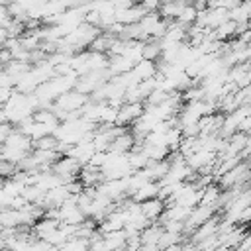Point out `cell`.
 Instances as JSON below:
<instances>
[{
	"label": "cell",
	"mask_w": 251,
	"mask_h": 251,
	"mask_svg": "<svg viewBox=\"0 0 251 251\" xmlns=\"http://www.w3.org/2000/svg\"><path fill=\"white\" fill-rule=\"evenodd\" d=\"M141 206V214L153 224V222H159V218L163 216V212L167 210L165 202L161 198H151V200H145L139 204Z\"/></svg>",
	"instance_id": "4"
},
{
	"label": "cell",
	"mask_w": 251,
	"mask_h": 251,
	"mask_svg": "<svg viewBox=\"0 0 251 251\" xmlns=\"http://www.w3.org/2000/svg\"><path fill=\"white\" fill-rule=\"evenodd\" d=\"M12 0H0V6H8Z\"/></svg>",
	"instance_id": "16"
},
{
	"label": "cell",
	"mask_w": 251,
	"mask_h": 251,
	"mask_svg": "<svg viewBox=\"0 0 251 251\" xmlns=\"http://www.w3.org/2000/svg\"><path fill=\"white\" fill-rule=\"evenodd\" d=\"M10 12H8V6H0V27H6L10 24Z\"/></svg>",
	"instance_id": "13"
},
{
	"label": "cell",
	"mask_w": 251,
	"mask_h": 251,
	"mask_svg": "<svg viewBox=\"0 0 251 251\" xmlns=\"http://www.w3.org/2000/svg\"><path fill=\"white\" fill-rule=\"evenodd\" d=\"M2 145L12 147V149H20V151H25V153H31V151H33V141H31V137L24 135V133L18 131V129H12Z\"/></svg>",
	"instance_id": "3"
},
{
	"label": "cell",
	"mask_w": 251,
	"mask_h": 251,
	"mask_svg": "<svg viewBox=\"0 0 251 251\" xmlns=\"http://www.w3.org/2000/svg\"><path fill=\"white\" fill-rule=\"evenodd\" d=\"M163 231H165V227H163L159 222L149 224V226L141 231V245H159V239H161Z\"/></svg>",
	"instance_id": "8"
},
{
	"label": "cell",
	"mask_w": 251,
	"mask_h": 251,
	"mask_svg": "<svg viewBox=\"0 0 251 251\" xmlns=\"http://www.w3.org/2000/svg\"><path fill=\"white\" fill-rule=\"evenodd\" d=\"M145 112V102H126L120 110H118V120L116 126H131L133 122H137Z\"/></svg>",
	"instance_id": "2"
},
{
	"label": "cell",
	"mask_w": 251,
	"mask_h": 251,
	"mask_svg": "<svg viewBox=\"0 0 251 251\" xmlns=\"http://www.w3.org/2000/svg\"><path fill=\"white\" fill-rule=\"evenodd\" d=\"M131 69H133V63H131V61H129L126 55H114V57H110L108 71H110L112 78H114V76H118V75L129 73Z\"/></svg>",
	"instance_id": "7"
},
{
	"label": "cell",
	"mask_w": 251,
	"mask_h": 251,
	"mask_svg": "<svg viewBox=\"0 0 251 251\" xmlns=\"http://www.w3.org/2000/svg\"><path fill=\"white\" fill-rule=\"evenodd\" d=\"M249 151H251V133H249V135H247V145H245V151H243V153H241V159H243V155H247V153H249Z\"/></svg>",
	"instance_id": "15"
},
{
	"label": "cell",
	"mask_w": 251,
	"mask_h": 251,
	"mask_svg": "<svg viewBox=\"0 0 251 251\" xmlns=\"http://www.w3.org/2000/svg\"><path fill=\"white\" fill-rule=\"evenodd\" d=\"M131 73L135 75V78H137L139 82H143V80H151V78H155V76H157V73H159V69H157V63L141 59L139 63H135V65H133Z\"/></svg>",
	"instance_id": "5"
},
{
	"label": "cell",
	"mask_w": 251,
	"mask_h": 251,
	"mask_svg": "<svg viewBox=\"0 0 251 251\" xmlns=\"http://www.w3.org/2000/svg\"><path fill=\"white\" fill-rule=\"evenodd\" d=\"M80 169H82L80 161L75 159V157H69V155H61V157L53 163V167H51V171H53L55 175H59V176L65 180V184L71 182V180H75V178H78Z\"/></svg>",
	"instance_id": "1"
},
{
	"label": "cell",
	"mask_w": 251,
	"mask_h": 251,
	"mask_svg": "<svg viewBox=\"0 0 251 251\" xmlns=\"http://www.w3.org/2000/svg\"><path fill=\"white\" fill-rule=\"evenodd\" d=\"M141 149H143V153L149 157V161H163V159H167L169 157V147H165V145H151V143H143V145H139Z\"/></svg>",
	"instance_id": "10"
},
{
	"label": "cell",
	"mask_w": 251,
	"mask_h": 251,
	"mask_svg": "<svg viewBox=\"0 0 251 251\" xmlns=\"http://www.w3.org/2000/svg\"><path fill=\"white\" fill-rule=\"evenodd\" d=\"M61 226V222L59 220H53V218H47V216H43V218H39L35 224H33V235L37 237V239H45L49 233H53L57 227Z\"/></svg>",
	"instance_id": "6"
},
{
	"label": "cell",
	"mask_w": 251,
	"mask_h": 251,
	"mask_svg": "<svg viewBox=\"0 0 251 251\" xmlns=\"http://www.w3.org/2000/svg\"><path fill=\"white\" fill-rule=\"evenodd\" d=\"M90 247V239H84V237H69L61 247L59 251H88Z\"/></svg>",
	"instance_id": "12"
},
{
	"label": "cell",
	"mask_w": 251,
	"mask_h": 251,
	"mask_svg": "<svg viewBox=\"0 0 251 251\" xmlns=\"http://www.w3.org/2000/svg\"><path fill=\"white\" fill-rule=\"evenodd\" d=\"M157 194H159V182L149 180L145 186H141V188L131 196V200H133V202H137V204H141V202H145V200L157 198Z\"/></svg>",
	"instance_id": "9"
},
{
	"label": "cell",
	"mask_w": 251,
	"mask_h": 251,
	"mask_svg": "<svg viewBox=\"0 0 251 251\" xmlns=\"http://www.w3.org/2000/svg\"><path fill=\"white\" fill-rule=\"evenodd\" d=\"M143 59H145V61L159 63V59H161V45H159V39H149V41L143 43Z\"/></svg>",
	"instance_id": "11"
},
{
	"label": "cell",
	"mask_w": 251,
	"mask_h": 251,
	"mask_svg": "<svg viewBox=\"0 0 251 251\" xmlns=\"http://www.w3.org/2000/svg\"><path fill=\"white\" fill-rule=\"evenodd\" d=\"M12 129H14L12 124H0V145L6 141V137H8V133H10Z\"/></svg>",
	"instance_id": "14"
}]
</instances>
